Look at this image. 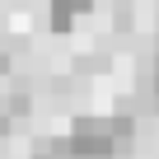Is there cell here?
Returning a JSON list of instances; mask_svg holds the SVG:
<instances>
[{
    "mask_svg": "<svg viewBox=\"0 0 159 159\" xmlns=\"http://www.w3.org/2000/svg\"><path fill=\"white\" fill-rule=\"evenodd\" d=\"M94 5H98V0H47V24H52V33H70L75 19L89 14Z\"/></svg>",
    "mask_w": 159,
    "mask_h": 159,
    "instance_id": "cell-2",
    "label": "cell"
},
{
    "mask_svg": "<svg viewBox=\"0 0 159 159\" xmlns=\"http://www.w3.org/2000/svg\"><path fill=\"white\" fill-rule=\"evenodd\" d=\"M112 14H117L112 24H117V28H126V24H131V0H117V10H112Z\"/></svg>",
    "mask_w": 159,
    "mask_h": 159,
    "instance_id": "cell-5",
    "label": "cell"
},
{
    "mask_svg": "<svg viewBox=\"0 0 159 159\" xmlns=\"http://www.w3.org/2000/svg\"><path fill=\"white\" fill-rule=\"evenodd\" d=\"M5 70H10V56H5V52H0V75H5Z\"/></svg>",
    "mask_w": 159,
    "mask_h": 159,
    "instance_id": "cell-6",
    "label": "cell"
},
{
    "mask_svg": "<svg viewBox=\"0 0 159 159\" xmlns=\"http://www.w3.org/2000/svg\"><path fill=\"white\" fill-rule=\"evenodd\" d=\"M0 112L14 117V122H19V117H28V112H33V94H28V84H14L5 98H0Z\"/></svg>",
    "mask_w": 159,
    "mask_h": 159,
    "instance_id": "cell-3",
    "label": "cell"
},
{
    "mask_svg": "<svg viewBox=\"0 0 159 159\" xmlns=\"http://www.w3.org/2000/svg\"><path fill=\"white\" fill-rule=\"evenodd\" d=\"M28 159H70V145H66V136H42V140H33Z\"/></svg>",
    "mask_w": 159,
    "mask_h": 159,
    "instance_id": "cell-4",
    "label": "cell"
},
{
    "mask_svg": "<svg viewBox=\"0 0 159 159\" xmlns=\"http://www.w3.org/2000/svg\"><path fill=\"white\" fill-rule=\"evenodd\" d=\"M136 140V117L131 112H80L66 126L70 159H117Z\"/></svg>",
    "mask_w": 159,
    "mask_h": 159,
    "instance_id": "cell-1",
    "label": "cell"
}]
</instances>
